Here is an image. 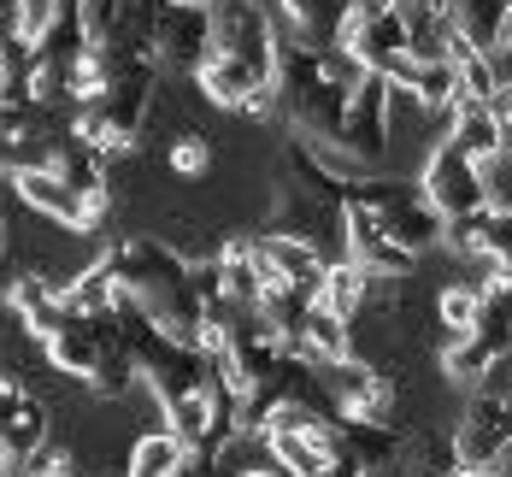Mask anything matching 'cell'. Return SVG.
<instances>
[{
    "instance_id": "cell-1",
    "label": "cell",
    "mask_w": 512,
    "mask_h": 477,
    "mask_svg": "<svg viewBox=\"0 0 512 477\" xmlns=\"http://www.w3.org/2000/svg\"><path fill=\"white\" fill-rule=\"evenodd\" d=\"M342 201H359V207H371L383 218V230L407 248V254H430V248H442V230H448V218L430 207V195L418 189V177H383V171H365L354 189L342 195Z\"/></svg>"
},
{
    "instance_id": "cell-2",
    "label": "cell",
    "mask_w": 512,
    "mask_h": 477,
    "mask_svg": "<svg viewBox=\"0 0 512 477\" xmlns=\"http://www.w3.org/2000/svg\"><path fill=\"white\" fill-rule=\"evenodd\" d=\"M389 136H395V118H389V77L383 71H359L348 83V101H342V130L336 142L359 154L365 165H383L389 154Z\"/></svg>"
},
{
    "instance_id": "cell-3",
    "label": "cell",
    "mask_w": 512,
    "mask_h": 477,
    "mask_svg": "<svg viewBox=\"0 0 512 477\" xmlns=\"http://www.w3.org/2000/svg\"><path fill=\"white\" fill-rule=\"evenodd\" d=\"M418 189L430 195V207L442 212V218H477L483 212V171H477V159L454 148L448 136L430 148L424 159V171H418Z\"/></svg>"
},
{
    "instance_id": "cell-4",
    "label": "cell",
    "mask_w": 512,
    "mask_h": 477,
    "mask_svg": "<svg viewBox=\"0 0 512 477\" xmlns=\"http://www.w3.org/2000/svg\"><path fill=\"white\" fill-rule=\"evenodd\" d=\"M318 383H324V395H330V407L342 413V419H395V383H389V371H377L371 360H330V366H318Z\"/></svg>"
},
{
    "instance_id": "cell-5",
    "label": "cell",
    "mask_w": 512,
    "mask_h": 477,
    "mask_svg": "<svg viewBox=\"0 0 512 477\" xmlns=\"http://www.w3.org/2000/svg\"><path fill=\"white\" fill-rule=\"evenodd\" d=\"M265 454L283 466L289 477H359V460L330 436H312V430H277V436H259Z\"/></svg>"
},
{
    "instance_id": "cell-6",
    "label": "cell",
    "mask_w": 512,
    "mask_h": 477,
    "mask_svg": "<svg viewBox=\"0 0 512 477\" xmlns=\"http://www.w3.org/2000/svg\"><path fill=\"white\" fill-rule=\"evenodd\" d=\"M53 424H48V401L30 395L12 371H0V448L12 460H36L48 448Z\"/></svg>"
},
{
    "instance_id": "cell-7",
    "label": "cell",
    "mask_w": 512,
    "mask_h": 477,
    "mask_svg": "<svg viewBox=\"0 0 512 477\" xmlns=\"http://www.w3.org/2000/svg\"><path fill=\"white\" fill-rule=\"evenodd\" d=\"M154 53L165 71H189L195 77V65L212 53V18H206V6H171L165 0V12H159V24H154Z\"/></svg>"
},
{
    "instance_id": "cell-8",
    "label": "cell",
    "mask_w": 512,
    "mask_h": 477,
    "mask_svg": "<svg viewBox=\"0 0 512 477\" xmlns=\"http://www.w3.org/2000/svg\"><path fill=\"white\" fill-rule=\"evenodd\" d=\"M12 189H18V201L30 212H42V218L65 224V230H83V189H71L53 165H24V171H12Z\"/></svg>"
},
{
    "instance_id": "cell-9",
    "label": "cell",
    "mask_w": 512,
    "mask_h": 477,
    "mask_svg": "<svg viewBox=\"0 0 512 477\" xmlns=\"http://www.w3.org/2000/svg\"><path fill=\"white\" fill-rule=\"evenodd\" d=\"M6 307H12L18 330H24L30 342H42V336H48V324L65 313V301H59V283H48L42 271H18V277L6 283Z\"/></svg>"
},
{
    "instance_id": "cell-10",
    "label": "cell",
    "mask_w": 512,
    "mask_h": 477,
    "mask_svg": "<svg viewBox=\"0 0 512 477\" xmlns=\"http://www.w3.org/2000/svg\"><path fill=\"white\" fill-rule=\"evenodd\" d=\"M289 348L307 360V366H330V360H348L354 354V324L348 318H336L330 307H318L312 301L307 318H301V330L289 336Z\"/></svg>"
},
{
    "instance_id": "cell-11",
    "label": "cell",
    "mask_w": 512,
    "mask_h": 477,
    "mask_svg": "<svg viewBox=\"0 0 512 477\" xmlns=\"http://www.w3.org/2000/svg\"><path fill=\"white\" fill-rule=\"evenodd\" d=\"M195 83H201L206 101L224 106V112H242V101H248L254 89H265V77H259L254 65H242L236 53H218V48L195 65Z\"/></svg>"
},
{
    "instance_id": "cell-12",
    "label": "cell",
    "mask_w": 512,
    "mask_h": 477,
    "mask_svg": "<svg viewBox=\"0 0 512 477\" xmlns=\"http://www.w3.org/2000/svg\"><path fill=\"white\" fill-rule=\"evenodd\" d=\"M218 283H224V307H259L265 301V271H259L254 236H230L218 248Z\"/></svg>"
},
{
    "instance_id": "cell-13",
    "label": "cell",
    "mask_w": 512,
    "mask_h": 477,
    "mask_svg": "<svg viewBox=\"0 0 512 477\" xmlns=\"http://www.w3.org/2000/svg\"><path fill=\"white\" fill-rule=\"evenodd\" d=\"M448 142L454 148H465L471 159H489V154H501L512 136H507V124H501V112L489 101H465L448 112Z\"/></svg>"
},
{
    "instance_id": "cell-14",
    "label": "cell",
    "mask_w": 512,
    "mask_h": 477,
    "mask_svg": "<svg viewBox=\"0 0 512 477\" xmlns=\"http://www.w3.org/2000/svg\"><path fill=\"white\" fill-rule=\"evenodd\" d=\"M124 477H189V448L171 430H148V436H136Z\"/></svg>"
},
{
    "instance_id": "cell-15",
    "label": "cell",
    "mask_w": 512,
    "mask_h": 477,
    "mask_svg": "<svg viewBox=\"0 0 512 477\" xmlns=\"http://www.w3.org/2000/svg\"><path fill=\"white\" fill-rule=\"evenodd\" d=\"M318 307H330V313L348 318V324L365 313V271H359L348 254L324 265V283H318Z\"/></svg>"
},
{
    "instance_id": "cell-16",
    "label": "cell",
    "mask_w": 512,
    "mask_h": 477,
    "mask_svg": "<svg viewBox=\"0 0 512 477\" xmlns=\"http://www.w3.org/2000/svg\"><path fill=\"white\" fill-rule=\"evenodd\" d=\"M436 318H442V330H448V336H465V330L483 318V289H477V277L448 283V289L436 295Z\"/></svg>"
},
{
    "instance_id": "cell-17",
    "label": "cell",
    "mask_w": 512,
    "mask_h": 477,
    "mask_svg": "<svg viewBox=\"0 0 512 477\" xmlns=\"http://www.w3.org/2000/svg\"><path fill=\"white\" fill-rule=\"evenodd\" d=\"M124 30V0H77V36L83 48H106Z\"/></svg>"
},
{
    "instance_id": "cell-18",
    "label": "cell",
    "mask_w": 512,
    "mask_h": 477,
    "mask_svg": "<svg viewBox=\"0 0 512 477\" xmlns=\"http://www.w3.org/2000/svg\"><path fill=\"white\" fill-rule=\"evenodd\" d=\"M477 171H483V207L489 212H512V142L501 154L477 159Z\"/></svg>"
},
{
    "instance_id": "cell-19",
    "label": "cell",
    "mask_w": 512,
    "mask_h": 477,
    "mask_svg": "<svg viewBox=\"0 0 512 477\" xmlns=\"http://www.w3.org/2000/svg\"><path fill=\"white\" fill-rule=\"evenodd\" d=\"M477 242H483V265H512V212H477Z\"/></svg>"
},
{
    "instance_id": "cell-20",
    "label": "cell",
    "mask_w": 512,
    "mask_h": 477,
    "mask_svg": "<svg viewBox=\"0 0 512 477\" xmlns=\"http://www.w3.org/2000/svg\"><path fill=\"white\" fill-rule=\"evenodd\" d=\"M206 165H212V142H206L201 130H183L171 142V171L177 177H206Z\"/></svg>"
},
{
    "instance_id": "cell-21",
    "label": "cell",
    "mask_w": 512,
    "mask_h": 477,
    "mask_svg": "<svg viewBox=\"0 0 512 477\" xmlns=\"http://www.w3.org/2000/svg\"><path fill=\"white\" fill-rule=\"evenodd\" d=\"M18 477H77V472H71V460H65V454H48V448H42L36 460H24V472H18Z\"/></svg>"
},
{
    "instance_id": "cell-22",
    "label": "cell",
    "mask_w": 512,
    "mask_h": 477,
    "mask_svg": "<svg viewBox=\"0 0 512 477\" xmlns=\"http://www.w3.org/2000/svg\"><path fill=\"white\" fill-rule=\"evenodd\" d=\"M24 30V0H0V36H18Z\"/></svg>"
},
{
    "instance_id": "cell-23",
    "label": "cell",
    "mask_w": 512,
    "mask_h": 477,
    "mask_svg": "<svg viewBox=\"0 0 512 477\" xmlns=\"http://www.w3.org/2000/svg\"><path fill=\"white\" fill-rule=\"evenodd\" d=\"M395 6H401V0H348L354 18H377V12H395Z\"/></svg>"
},
{
    "instance_id": "cell-24",
    "label": "cell",
    "mask_w": 512,
    "mask_h": 477,
    "mask_svg": "<svg viewBox=\"0 0 512 477\" xmlns=\"http://www.w3.org/2000/svg\"><path fill=\"white\" fill-rule=\"evenodd\" d=\"M495 112H501V124H507V136H512V83H501V95H495Z\"/></svg>"
},
{
    "instance_id": "cell-25",
    "label": "cell",
    "mask_w": 512,
    "mask_h": 477,
    "mask_svg": "<svg viewBox=\"0 0 512 477\" xmlns=\"http://www.w3.org/2000/svg\"><path fill=\"white\" fill-rule=\"evenodd\" d=\"M18 472H24V460H12V454L0 448V477H18Z\"/></svg>"
},
{
    "instance_id": "cell-26",
    "label": "cell",
    "mask_w": 512,
    "mask_h": 477,
    "mask_svg": "<svg viewBox=\"0 0 512 477\" xmlns=\"http://www.w3.org/2000/svg\"><path fill=\"white\" fill-rule=\"evenodd\" d=\"M495 477H512V436H507V448H501V460H495Z\"/></svg>"
},
{
    "instance_id": "cell-27",
    "label": "cell",
    "mask_w": 512,
    "mask_h": 477,
    "mask_svg": "<svg viewBox=\"0 0 512 477\" xmlns=\"http://www.w3.org/2000/svg\"><path fill=\"white\" fill-rule=\"evenodd\" d=\"M236 477H289V472H283V466H271V472H265V466H242Z\"/></svg>"
},
{
    "instance_id": "cell-28",
    "label": "cell",
    "mask_w": 512,
    "mask_h": 477,
    "mask_svg": "<svg viewBox=\"0 0 512 477\" xmlns=\"http://www.w3.org/2000/svg\"><path fill=\"white\" fill-rule=\"evenodd\" d=\"M171 6H206V0H171Z\"/></svg>"
},
{
    "instance_id": "cell-29",
    "label": "cell",
    "mask_w": 512,
    "mask_h": 477,
    "mask_svg": "<svg viewBox=\"0 0 512 477\" xmlns=\"http://www.w3.org/2000/svg\"><path fill=\"white\" fill-rule=\"evenodd\" d=\"M0 254H6V224H0Z\"/></svg>"
}]
</instances>
